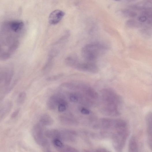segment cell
Instances as JSON below:
<instances>
[{
  "label": "cell",
  "instance_id": "cell-1",
  "mask_svg": "<svg viewBox=\"0 0 152 152\" xmlns=\"http://www.w3.org/2000/svg\"><path fill=\"white\" fill-rule=\"evenodd\" d=\"M122 100L120 95L112 89H103L99 94L98 105L101 113L110 117L121 115Z\"/></svg>",
  "mask_w": 152,
  "mask_h": 152
},
{
  "label": "cell",
  "instance_id": "cell-2",
  "mask_svg": "<svg viewBox=\"0 0 152 152\" xmlns=\"http://www.w3.org/2000/svg\"><path fill=\"white\" fill-rule=\"evenodd\" d=\"M19 38L10 34H0V60L9 59L19 45Z\"/></svg>",
  "mask_w": 152,
  "mask_h": 152
},
{
  "label": "cell",
  "instance_id": "cell-3",
  "mask_svg": "<svg viewBox=\"0 0 152 152\" xmlns=\"http://www.w3.org/2000/svg\"><path fill=\"white\" fill-rule=\"evenodd\" d=\"M106 45L100 43H93L85 46L82 50V55L87 62L95 63L96 60L107 51Z\"/></svg>",
  "mask_w": 152,
  "mask_h": 152
},
{
  "label": "cell",
  "instance_id": "cell-4",
  "mask_svg": "<svg viewBox=\"0 0 152 152\" xmlns=\"http://www.w3.org/2000/svg\"><path fill=\"white\" fill-rule=\"evenodd\" d=\"M93 127L97 129L117 131L127 128V124L126 121L123 119L104 118L95 121Z\"/></svg>",
  "mask_w": 152,
  "mask_h": 152
},
{
  "label": "cell",
  "instance_id": "cell-5",
  "mask_svg": "<svg viewBox=\"0 0 152 152\" xmlns=\"http://www.w3.org/2000/svg\"><path fill=\"white\" fill-rule=\"evenodd\" d=\"M113 137V144L115 148L120 151L122 150L125 144L128 136L127 128L116 131Z\"/></svg>",
  "mask_w": 152,
  "mask_h": 152
},
{
  "label": "cell",
  "instance_id": "cell-6",
  "mask_svg": "<svg viewBox=\"0 0 152 152\" xmlns=\"http://www.w3.org/2000/svg\"><path fill=\"white\" fill-rule=\"evenodd\" d=\"M77 70L83 72L95 74L99 71L97 64L94 63H80L76 58L72 67Z\"/></svg>",
  "mask_w": 152,
  "mask_h": 152
},
{
  "label": "cell",
  "instance_id": "cell-7",
  "mask_svg": "<svg viewBox=\"0 0 152 152\" xmlns=\"http://www.w3.org/2000/svg\"><path fill=\"white\" fill-rule=\"evenodd\" d=\"M33 133L34 140L37 144L43 146L46 144V140L44 135L42 125L40 124L35 125Z\"/></svg>",
  "mask_w": 152,
  "mask_h": 152
},
{
  "label": "cell",
  "instance_id": "cell-8",
  "mask_svg": "<svg viewBox=\"0 0 152 152\" xmlns=\"http://www.w3.org/2000/svg\"><path fill=\"white\" fill-rule=\"evenodd\" d=\"M64 96L61 94H55L52 96L48 99L47 106L50 110H55L58 105L65 100Z\"/></svg>",
  "mask_w": 152,
  "mask_h": 152
},
{
  "label": "cell",
  "instance_id": "cell-9",
  "mask_svg": "<svg viewBox=\"0 0 152 152\" xmlns=\"http://www.w3.org/2000/svg\"><path fill=\"white\" fill-rule=\"evenodd\" d=\"M7 25L13 32L21 34L24 28V22L20 20H14L6 22Z\"/></svg>",
  "mask_w": 152,
  "mask_h": 152
},
{
  "label": "cell",
  "instance_id": "cell-10",
  "mask_svg": "<svg viewBox=\"0 0 152 152\" xmlns=\"http://www.w3.org/2000/svg\"><path fill=\"white\" fill-rule=\"evenodd\" d=\"M65 14L64 12L61 10H55L49 15L48 18L49 23L53 25L57 24L62 19Z\"/></svg>",
  "mask_w": 152,
  "mask_h": 152
},
{
  "label": "cell",
  "instance_id": "cell-11",
  "mask_svg": "<svg viewBox=\"0 0 152 152\" xmlns=\"http://www.w3.org/2000/svg\"><path fill=\"white\" fill-rule=\"evenodd\" d=\"M147 131L148 137L150 147H152V113L149 112L146 117Z\"/></svg>",
  "mask_w": 152,
  "mask_h": 152
},
{
  "label": "cell",
  "instance_id": "cell-12",
  "mask_svg": "<svg viewBox=\"0 0 152 152\" xmlns=\"http://www.w3.org/2000/svg\"><path fill=\"white\" fill-rule=\"evenodd\" d=\"M61 122L67 125H75L78 124L77 121L74 118L65 116H60L59 117Z\"/></svg>",
  "mask_w": 152,
  "mask_h": 152
},
{
  "label": "cell",
  "instance_id": "cell-13",
  "mask_svg": "<svg viewBox=\"0 0 152 152\" xmlns=\"http://www.w3.org/2000/svg\"><path fill=\"white\" fill-rule=\"evenodd\" d=\"M40 124L43 126H48L52 125L53 120L52 117L47 114H44L40 117Z\"/></svg>",
  "mask_w": 152,
  "mask_h": 152
},
{
  "label": "cell",
  "instance_id": "cell-14",
  "mask_svg": "<svg viewBox=\"0 0 152 152\" xmlns=\"http://www.w3.org/2000/svg\"><path fill=\"white\" fill-rule=\"evenodd\" d=\"M138 145L136 138L133 136L130 140L128 146V152H138Z\"/></svg>",
  "mask_w": 152,
  "mask_h": 152
},
{
  "label": "cell",
  "instance_id": "cell-15",
  "mask_svg": "<svg viewBox=\"0 0 152 152\" xmlns=\"http://www.w3.org/2000/svg\"><path fill=\"white\" fill-rule=\"evenodd\" d=\"M121 13L124 16L130 18H135L138 15L137 13L133 9H124L122 10Z\"/></svg>",
  "mask_w": 152,
  "mask_h": 152
},
{
  "label": "cell",
  "instance_id": "cell-16",
  "mask_svg": "<svg viewBox=\"0 0 152 152\" xmlns=\"http://www.w3.org/2000/svg\"><path fill=\"white\" fill-rule=\"evenodd\" d=\"M14 72L12 70H9L6 73L5 78V85L9 86L11 84L14 76Z\"/></svg>",
  "mask_w": 152,
  "mask_h": 152
},
{
  "label": "cell",
  "instance_id": "cell-17",
  "mask_svg": "<svg viewBox=\"0 0 152 152\" xmlns=\"http://www.w3.org/2000/svg\"><path fill=\"white\" fill-rule=\"evenodd\" d=\"M126 25L129 27L132 28L139 27L142 26L136 20L133 19L128 20L126 22Z\"/></svg>",
  "mask_w": 152,
  "mask_h": 152
},
{
  "label": "cell",
  "instance_id": "cell-18",
  "mask_svg": "<svg viewBox=\"0 0 152 152\" xmlns=\"http://www.w3.org/2000/svg\"><path fill=\"white\" fill-rule=\"evenodd\" d=\"M27 94L26 93L22 92L20 93L18 96V102L19 104H23L26 100Z\"/></svg>",
  "mask_w": 152,
  "mask_h": 152
},
{
  "label": "cell",
  "instance_id": "cell-19",
  "mask_svg": "<svg viewBox=\"0 0 152 152\" xmlns=\"http://www.w3.org/2000/svg\"><path fill=\"white\" fill-rule=\"evenodd\" d=\"M63 76V74H60L48 77L46 79V80L48 81V82H53V81L59 80L61 78H62Z\"/></svg>",
  "mask_w": 152,
  "mask_h": 152
},
{
  "label": "cell",
  "instance_id": "cell-20",
  "mask_svg": "<svg viewBox=\"0 0 152 152\" xmlns=\"http://www.w3.org/2000/svg\"><path fill=\"white\" fill-rule=\"evenodd\" d=\"M67 104H59L58 106V111L60 112H64L66 109Z\"/></svg>",
  "mask_w": 152,
  "mask_h": 152
},
{
  "label": "cell",
  "instance_id": "cell-21",
  "mask_svg": "<svg viewBox=\"0 0 152 152\" xmlns=\"http://www.w3.org/2000/svg\"><path fill=\"white\" fill-rule=\"evenodd\" d=\"M53 142L54 145L57 147L61 148L63 146V143L58 138L54 139Z\"/></svg>",
  "mask_w": 152,
  "mask_h": 152
},
{
  "label": "cell",
  "instance_id": "cell-22",
  "mask_svg": "<svg viewBox=\"0 0 152 152\" xmlns=\"http://www.w3.org/2000/svg\"><path fill=\"white\" fill-rule=\"evenodd\" d=\"M80 112L82 114L88 115L91 113V111L87 108L85 107H82L80 109Z\"/></svg>",
  "mask_w": 152,
  "mask_h": 152
},
{
  "label": "cell",
  "instance_id": "cell-23",
  "mask_svg": "<svg viewBox=\"0 0 152 152\" xmlns=\"http://www.w3.org/2000/svg\"><path fill=\"white\" fill-rule=\"evenodd\" d=\"M20 110V108L18 109L15 110L11 115L12 118H16L18 115Z\"/></svg>",
  "mask_w": 152,
  "mask_h": 152
},
{
  "label": "cell",
  "instance_id": "cell-24",
  "mask_svg": "<svg viewBox=\"0 0 152 152\" xmlns=\"http://www.w3.org/2000/svg\"><path fill=\"white\" fill-rule=\"evenodd\" d=\"M96 152H110L108 150L104 148H99L97 149Z\"/></svg>",
  "mask_w": 152,
  "mask_h": 152
}]
</instances>
